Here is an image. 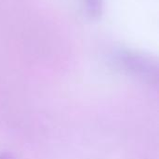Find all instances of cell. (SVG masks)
I'll return each mask as SVG.
<instances>
[{"label":"cell","instance_id":"3957f363","mask_svg":"<svg viewBox=\"0 0 159 159\" xmlns=\"http://www.w3.org/2000/svg\"><path fill=\"white\" fill-rule=\"evenodd\" d=\"M0 159H16V157L7 152H2L0 154Z\"/></svg>","mask_w":159,"mask_h":159},{"label":"cell","instance_id":"7a4b0ae2","mask_svg":"<svg viewBox=\"0 0 159 159\" xmlns=\"http://www.w3.org/2000/svg\"><path fill=\"white\" fill-rule=\"evenodd\" d=\"M85 8L88 16L90 19H99L104 9L103 0H85Z\"/></svg>","mask_w":159,"mask_h":159},{"label":"cell","instance_id":"6da1fadb","mask_svg":"<svg viewBox=\"0 0 159 159\" xmlns=\"http://www.w3.org/2000/svg\"><path fill=\"white\" fill-rule=\"evenodd\" d=\"M115 61L122 69L145 82L157 84L158 81V62L150 54L122 48L116 52Z\"/></svg>","mask_w":159,"mask_h":159}]
</instances>
